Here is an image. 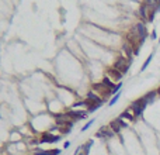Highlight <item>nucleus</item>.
Returning a JSON list of instances; mask_svg holds the SVG:
<instances>
[{
  "label": "nucleus",
  "instance_id": "17",
  "mask_svg": "<svg viewBox=\"0 0 160 155\" xmlns=\"http://www.w3.org/2000/svg\"><path fill=\"white\" fill-rule=\"evenodd\" d=\"M121 93H122V92L119 90V92H118L117 95H114V96H112V99L110 100V103H108V106H114V104L117 103V102L119 100V97H121Z\"/></svg>",
  "mask_w": 160,
  "mask_h": 155
},
{
  "label": "nucleus",
  "instance_id": "13",
  "mask_svg": "<svg viewBox=\"0 0 160 155\" xmlns=\"http://www.w3.org/2000/svg\"><path fill=\"white\" fill-rule=\"evenodd\" d=\"M119 117H121V119H124V120H125V119H128L129 121H135L136 120V119H135V116H133V114H131V111H129V110L122 111V113L119 114Z\"/></svg>",
  "mask_w": 160,
  "mask_h": 155
},
{
  "label": "nucleus",
  "instance_id": "25",
  "mask_svg": "<svg viewBox=\"0 0 160 155\" xmlns=\"http://www.w3.org/2000/svg\"><path fill=\"white\" fill-rule=\"evenodd\" d=\"M156 92H157V95H159V96H160V86L157 87V89H156Z\"/></svg>",
  "mask_w": 160,
  "mask_h": 155
},
{
  "label": "nucleus",
  "instance_id": "22",
  "mask_svg": "<svg viewBox=\"0 0 160 155\" xmlns=\"http://www.w3.org/2000/svg\"><path fill=\"white\" fill-rule=\"evenodd\" d=\"M51 151V155H61L62 154V150H59V148H52V150H49Z\"/></svg>",
  "mask_w": 160,
  "mask_h": 155
},
{
  "label": "nucleus",
  "instance_id": "14",
  "mask_svg": "<svg viewBox=\"0 0 160 155\" xmlns=\"http://www.w3.org/2000/svg\"><path fill=\"white\" fill-rule=\"evenodd\" d=\"M101 82H103V83H104L105 86L108 87V89H114V87H115V82H114L112 79H110L108 76H104Z\"/></svg>",
  "mask_w": 160,
  "mask_h": 155
},
{
  "label": "nucleus",
  "instance_id": "4",
  "mask_svg": "<svg viewBox=\"0 0 160 155\" xmlns=\"http://www.w3.org/2000/svg\"><path fill=\"white\" fill-rule=\"evenodd\" d=\"M87 110H69L66 113V116L70 119L72 121H76V120H83L87 117Z\"/></svg>",
  "mask_w": 160,
  "mask_h": 155
},
{
  "label": "nucleus",
  "instance_id": "19",
  "mask_svg": "<svg viewBox=\"0 0 160 155\" xmlns=\"http://www.w3.org/2000/svg\"><path fill=\"white\" fill-rule=\"evenodd\" d=\"M34 155H51V151H49V150H41V148H35Z\"/></svg>",
  "mask_w": 160,
  "mask_h": 155
},
{
  "label": "nucleus",
  "instance_id": "26",
  "mask_svg": "<svg viewBox=\"0 0 160 155\" xmlns=\"http://www.w3.org/2000/svg\"><path fill=\"white\" fill-rule=\"evenodd\" d=\"M157 3H159V4H160V0H157Z\"/></svg>",
  "mask_w": 160,
  "mask_h": 155
},
{
  "label": "nucleus",
  "instance_id": "16",
  "mask_svg": "<svg viewBox=\"0 0 160 155\" xmlns=\"http://www.w3.org/2000/svg\"><path fill=\"white\" fill-rule=\"evenodd\" d=\"M103 106V103H94V104H89V107H87V113H94L97 109H100Z\"/></svg>",
  "mask_w": 160,
  "mask_h": 155
},
{
  "label": "nucleus",
  "instance_id": "8",
  "mask_svg": "<svg viewBox=\"0 0 160 155\" xmlns=\"http://www.w3.org/2000/svg\"><path fill=\"white\" fill-rule=\"evenodd\" d=\"M107 72H108V78L112 79V81H121V79H122V76H124L118 69H115V68H110Z\"/></svg>",
  "mask_w": 160,
  "mask_h": 155
},
{
  "label": "nucleus",
  "instance_id": "11",
  "mask_svg": "<svg viewBox=\"0 0 160 155\" xmlns=\"http://www.w3.org/2000/svg\"><path fill=\"white\" fill-rule=\"evenodd\" d=\"M147 11H149V7H147V4H146V3L141 4V7H139V16L143 18L145 21H147Z\"/></svg>",
  "mask_w": 160,
  "mask_h": 155
},
{
  "label": "nucleus",
  "instance_id": "12",
  "mask_svg": "<svg viewBox=\"0 0 160 155\" xmlns=\"http://www.w3.org/2000/svg\"><path fill=\"white\" fill-rule=\"evenodd\" d=\"M108 127L111 128V130L114 131V133H115V134H119V133H121V130H122V127H121V125L118 124V121L115 120V119H114V120H112L111 123L108 124Z\"/></svg>",
  "mask_w": 160,
  "mask_h": 155
},
{
  "label": "nucleus",
  "instance_id": "3",
  "mask_svg": "<svg viewBox=\"0 0 160 155\" xmlns=\"http://www.w3.org/2000/svg\"><path fill=\"white\" fill-rule=\"evenodd\" d=\"M62 140V136H55V134H52L51 131H48V133H44L41 137H39V140H38V142L39 144H55V142H59Z\"/></svg>",
  "mask_w": 160,
  "mask_h": 155
},
{
  "label": "nucleus",
  "instance_id": "7",
  "mask_svg": "<svg viewBox=\"0 0 160 155\" xmlns=\"http://www.w3.org/2000/svg\"><path fill=\"white\" fill-rule=\"evenodd\" d=\"M86 100L89 102V104H94V103H103L104 102V99L103 97H100L97 93L94 92H90V93H87V96H86Z\"/></svg>",
  "mask_w": 160,
  "mask_h": 155
},
{
  "label": "nucleus",
  "instance_id": "23",
  "mask_svg": "<svg viewBox=\"0 0 160 155\" xmlns=\"http://www.w3.org/2000/svg\"><path fill=\"white\" fill-rule=\"evenodd\" d=\"M150 38H152V40H156V38H157V34H156V30H153V31L150 33Z\"/></svg>",
  "mask_w": 160,
  "mask_h": 155
},
{
  "label": "nucleus",
  "instance_id": "15",
  "mask_svg": "<svg viewBox=\"0 0 160 155\" xmlns=\"http://www.w3.org/2000/svg\"><path fill=\"white\" fill-rule=\"evenodd\" d=\"M153 56H155V52H152L149 56H147V59L143 62V65H142V68H141V72H143V70H146V68H147V65L152 62V59H153Z\"/></svg>",
  "mask_w": 160,
  "mask_h": 155
},
{
  "label": "nucleus",
  "instance_id": "27",
  "mask_svg": "<svg viewBox=\"0 0 160 155\" xmlns=\"http://www.w3.org/2000/svg\"><path fill=\"white\" fill-rule=\"evenodd\" d=\"M159 42H160V38H159Z\"/></svg>",
  "mask_w": 160,
  "mask_h": 155
},
{
  "label": "nucleus",
  "instance_id": "10",
  "mask_svg": "<svg viewBox=\"0 0 160 155\" xmlns=\"http://www.w3.org/2000/svg\"><path fill=\"white\" fill-rule=\"evenodd\" d=\"M93 144H94V141H93V140H89V141H86V142L81 145L83 154H84V155H90V150H91Z\"/></svg>",
  "mask_w": 160,
  "mask_h": 155
},
{
  "label": "nucleus",
  "instance_id": "24",
  "mask_svg": "<svg viewBox=\"0 0 160 155\" xmlns=\"http://www.w3.org/2000/svg\"><path fill=\"white\" fill-rule=\"evenodd\" d=\"M69 147H70V141H65L63 148H69Z\"/></svg>",
  "mask_w": 160,
  "mask_h": 155
},
{
  "label": "nucleus",
  "instance_id": "18",
  "mask_svg": "<svg viewBox=\"0 0 160 155\" xmlns=\"http://www.w3.org/2000/svg\"><path fill=\"white\" fill-rule=\"evenodd\" d=\"M94 121H96V119H91V120H89L87 123H86V124H84V127H81V130H80V131H81V133L87 131V130H89V128H90V127L94 124Z\"/></svg>",
  "mask_w": 160,
  "mask_h": 155
},
{
  "label": "nucleus",
  "instance_id": "20",
  "mask_svg": "<svg viewBox=\"0 0 160 155\" xmlns=\"http://www.w3.org/2000/svg\"><path fill=\"white\" fill-rule=\"evenodd\" d=\"M121 89H122V82H118V83L115 85V87H114V89H111V95H117Z\"/></svg>",
  "mask_w": 160,
  "mask_h": 155
},
{
  "label": "nucleus",
  "instance_id": "21",
  "mask_svg": "<svg viewBox=\"0 0 160 155\" xmlns=\"http://www.w3.org/2000/svg\"><path fill=\"white\" fill-rule=\"evenodd\" d=\"M115 120L118 121V124H119L122 128H127V127H128V123H125V121H124V119H121V117H117Z\"/></svg>",
  "mask_w": 160,
  "mask_h": 155
},
{
  "label": "nucleus",
  "instance_id": "9",
  "mask_svg": "<svg viewBox=\"0 0 160 155\" xmlns=\"http://www.w3.org/2000/svg\"><path fill=\"white\" fill-rule=\"evenodd\" d=\"M156 96H157V92L156 90H152V92H147L146 95L143 96L145 102L147 103V106H150V104H153V102L156 100Z\"/></svg>",
  "mask_w": 160,
  "mask_h": 155
},
{
  "label": "nucleus",
  "instance_id": "1",
  "mask_svg": "<svg viewBox=\"0 0 160 155\" xmlns=\"http://www.w3.org/2000/svg\"><path fill=\"white\" fill-rule=\"evenodd\" d=\"M146 107H147V103L145 102L143 96H142V97H139L138 100L132 102V104L129 106V110H132V114L135 116V119H138V117H141V116L143 114Z\"/></svg>",
  "mask_w": 160,
  "mask_h": 155
},
{
  "label": "nucleus",
  "instance_id": "2",
  "mask_svg": "<svg viewBox=\"0 0 160 155\" xmlns=\"http://www.w3.org/2000/svg\"><path fill=\"white\" fill-rule=\"evenodd\" d=\"M131 64H132V59H128L127 56H118L117 61L114 62L112 68L118 69L122 75H125L129 70V68H131Z\"/></svg>",
  "mask_w": 160,
  "mask_h": 155
},
{
  "label": "nucleus",
  "instance_id": "5",
  "mask_svg": "<svg viewBox=\"0 0 160 155\" xmlns=\"http://www.w3.org/2000/svg\"><path fill=\"white\" fill-rule=\"evenodd\" d=\"M133 30L136 31V34L141 38V41L145 42V40L147 38V28H146V25H145L143 23H136L135 27H133Z\"/></svg>",
  "mask_w": 160,
  "mask_h": 155
},
{
  "label": "nucleus",
  "instance_id": "6",
  "mask_svg": "<svg viewBox=\"0 0 160 155\" xmlns=\"http://www.w3.org/2000/svg\"><path fill=\"white\" fill-rule=\"evenodd\" d=\"M114 136H115V133L112 131L108 125L101 127V128H100V130L96 133V137H101V138H112Z\"/></svg>",
  "mask_w": 160,
  "mask_h": 155
}]
</instances>
